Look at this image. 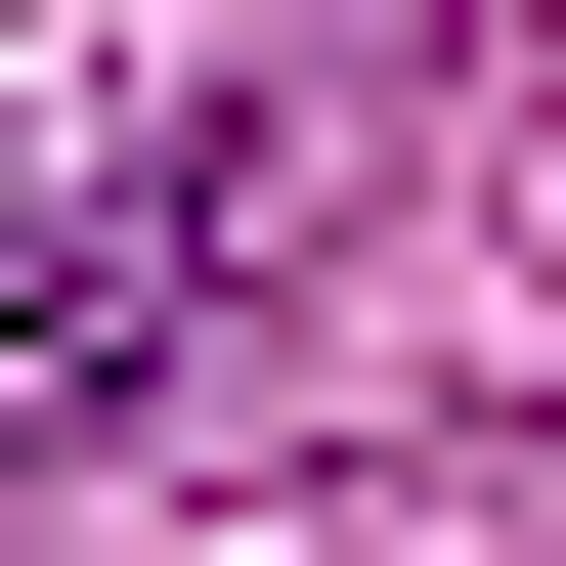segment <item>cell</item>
<instances>
[{"label": "cell", "mask_w": 566, "mask_h": 566, "mask_svg": "<svg viewBox=\"0 0 566 566\" xmlns=\"http://www.w3.org/2000/svg\"><path fill=\"white\" fill-rule=\"evenodd\" d=\"M218 262H262V132H132L87 218H0V436H87V392H132Z\"/></svg>", "instance_id": "1"}]
</instances>
